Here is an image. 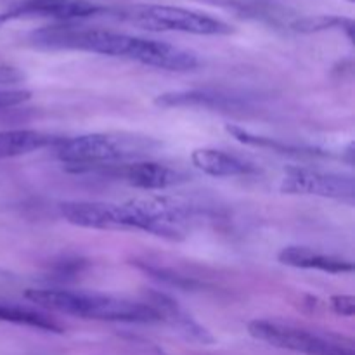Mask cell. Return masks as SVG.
<instances>
[{
	"label": "cell",
	"mask_w": 355,
	"mask_h": 355,
	"mask_svg": "<svg viewBox=\"0 0 355 355\" xmlns=\"http://www.w3.org/2000/svg\"><path fill=\"white\" fill-rule=\"evenodd\" d=\"M7 23H10V21H9V17H7V14L2 10V12H0V28Z\"/></svg>",
	"instance_id": "44dd1931"
},
{
	"label": "cell",
	"mask_w": 355,
	"mask_h": 355,
	"mask_svg": "<svg viewBox=\"0 0 355 355\" xmlns=\"http://www.w3.org/2000/svg\"><path fill=\"white\" fill-rule=\"evenodd\" d=\"M106 14L148 31H180V33L214 37V35H229L234 30L229 23L210 14L175 6H159V3L118 7V9H107Z\"/></svg>",
	"instance_id": "5b68a950"
},
{
	"label": "cell",
	"mask_w": 355,
	"mask_h": 355,
	"mask_svg": "<svg viewBox=\"0 0 355 355\" xmlns=\"http://www.w3.org/2000/svg\"><path fill=\"white\" fill-rule=\"evenodd\" d=\"M281 263L297 269H315L329 274H345L352 272L354 266L349 260L338 259L333 255H324L312 248L305 246H286L277 255Z\"/></svg>",
	"instance_id": "7c38bea8"
},
{
	"label": "cell",
	"mask_w": 355,
	"mask_h": 355,
	"mask_svg": "<svg viewBox=\"0 0 355 355\" xmlns=\"http://www.w3.org/2000/svg\"><path fill=\"white\" fill-rule=\"evenodd\" d=\"M24 78L23 73L14 66L0 64V85H12V83H19Z\"/></svg>",
	"instance_id": "ffe728a7"
},
{
	"label": "cell",
	"mask_w": 355,
	"mask_h": 355,
	"mask_svg": "<svg viewBox=\"0 0 355 355\" xmlns=\"http://www.w3.org/2000/svg\"><path fill=\"white\" fill-rule=\"evenodd\" d=\"M58 141L54 135L40 130H3L0 132V159L30 155Z\"/></svg>",
	"instance_id": "5bb4252c"
},
{
	"label": "cell",
	"mask_w": 355,
	"mask_h": 355,
	"mask_svg": "<svg viewBox=\"0 0 355 355\" xmlns=\"http://www.w3.org/2000/svg\"><path fill=\"white\" fill-rule=\"evenodd\" d=\"M87 172H101L103 175L121 179L128 186L146 191L168 189L177 184L186 182V175L182 172L156 162L116 163V165L97 166V168L87 170Z\"/></svg>",
	"instance_id": "ba28073f"
},
{
	"label": "cell",
	"mask_w": 355,
	"mask_h": 355,
	"mask_svg": "<svg viewBox=\"0 0 355 355\" xmlns=\"http://www.w3.org/2000/svg\"><path fill=\"white\" fill-rule=\"evenodd\" d=\"M144 302L156 312L159 322H166L170 328L175 329L180 336H184L189 342L200 343V345H210L215 342L211 333L207 328H203L200 322L194 321L168 295L159 293V291H149V293H146Z\"/></svg>",
	"instance_id": "30bf717a"
},
{
	"label": "cell",
	"mask_w": 355,
	"mask_h": 355,
	"mask_svg": "<svg viewBox=\"0 0 355 355\" xmlns=\"http://www.w3.org/2000/svg\"><path fill=\"white\" fill-rule=\"evenodd\" d=\"M9 21L21 17H49L62 23L75 19L96 17L107 12V7L92 3L89 0H21L6 9Z\"/></svg>",
	"instance_id": "9c48e42d"
},
{
	"label": "cell",
	"mask_w": 355,
	"mask_h": 355,
	"mask_svg": "<svg viewBox=\"0 0 355 355\" xmlns=\"http://www.w3.org/2000/svg\"><path fill=\"white\" fill-rule=\"evenodd\" d=\"M291 26L298 31H321L329 30V28H345L349 37L352 38V21L343 19V17H331V16H319V17H304V19L295 21Z\"/></svg>",
	"instance_id": "e0dca14e"
},
{
	"label": "cell",
	"mask_w": 355,
	"mask_h": 355,
	"mask_svg": "<svg viewBox=\"0 0 355 355\" xmlns=\"http://www.w3.org/2000/svg\"><path fill=\"white\" fill-rule=\"evenodd\" d=\"M155 148L158 142L153 139L127 134H87L59 139L54 144L55 156L76 173L137 159Z\"/></svg>",
	"instance_id": "277c9868"
},
{
	"label": "cell",
	"mask_w": 355,
	"mask_h": 355,
	"mask_svg": "<svg viewBox=\"0 0 355 355\" xmlns=\"http://www.w3.org/2000/svg\"><path fill=\"white\" fill-rule=\"evenodd\" d=\"M191 162L200 172L207 175L217 177V179H225V177H241L248 175L252 172V165L243 162L238 156L231 153L220 151V149L201 148L194 149L191 155Z\"/></svg>",
	"instance_id": "4fadbf2b"
},
{
	"label": "cell",
	"mask_w": 355,
	"mask_h": 355,
	"mask_svg": "<svg viewBox=\"0 0 355 355\" xmlns=\"http://www.w3.org/2000/svg\"><path fill=\"white\" fill-rule=\"evenodd\" d=\"M333 311L343 318H352L355 314V298L349 297V295H335L329 300Z\"/></svg>",
	"instance_id": "d6986e66"
},
{
	"label": "cell",
	"mask_w": 355,
	"mask_h": 355,
	"mask_svg": "<svg viewBox=\"0 0 355 355\" xmlns=\"http://www.w3.org/2000/svg\"><path fill=\"white\" fill-rule=\"evenodd\" d=\"M24 297L31 304H37L44 309H51V311L82 319L107 322H137V324L159 322L156 312L146 302H134L128 298L68 290H28Z\"/></svg>",
	"instance_id": "3957f363"
},
{
	"label": "cell",
	"mask_w": 355,
	"mask_h": 355,
	"mask_svg": "<svg viewBox=\"0 0 355 355\" xmlns=\"http://www.w3.org/2000/svg\"><path fill=\"white\" fill-rule=\"evenodd\" d=\"M35 47L55 51H83L110 58L130 59L144 66L165 71H191L198 68V58L187 49L177 47L168 42L134 37L101 28L76 26L71 23L52 24L35 30L30 35Z\"/></svg>",
	"instance_id": "6da1fadb"
},
{
	"label": "cell",
	"mask_w": 355,
	"mask_h": 355,
	"mask_svg": "<svg viewBox=\"0 0 355 355\" xmlns=\"http://www.w3.org/2000/svg\"><path fill=\"white\" fill-rule=\"evenodd\" d=\"M0 321L12 322V324L19 326H30V328L42 329V331L62 333L61 326L52 321L51 318L14 304H0Z\"/></svg>",
	"instance_id": "9a60e30c"
},
{
	"label": "cell",
	"mask_w": 355,
	"mask_h": 355,
	"mask_svg": "<svg viewBox=\"0 0 355 355\" xmlns=\"http://www.w3.org/2000/svg\"><path fill=\"white\" fill-rule=\"evenodd\" d=\"M31 99L30 90L24 89H0V110L6 107L19 106V104L26 103Z\"/></svg>",
	"instance_id": "ac0fdd59"
},
{
	"label": "cell",
	"mask_w": 355,
	"mask_h": 355,
	"mask_svg": "<svg viewBox=\"0 0 355 355\" xmlns=\"http://www.w3.org/2000/svg\"><path fill=\"white\" fill-rule=\"evenodd\" d=\"M156 106L163 110L170 107H203V110H236L241 107L243 99L232 94L218 92L210 89L177 90V92L162 94L155 99Z\"/></svg>",
	"instance_id": "8fae6325"
},
{
	"label": "cell",
	"mask_w": 355,
	"mask_h": 355,
	"mask_svg": "<svg viewBox=\"0 0 355 355\" xmlns=\"http://www.w3.org/2000/svg\"><path fill=\"white\" fill-rule=\"evenodd\" d=\"M279 189L284 194L319 196L342 201H354L355 198V184L350 175L305 166H290L284 170Z\"/></svg>",
	"instance_id": "52a82bcc"
},
{
	"label": "cell",
	"mask_w": 355,
	"mask_h": 355,
	"mask_svg": "<svg viewBox=\"0 0 355 355\" xmlns=\"http://www.w3.org/2000/svg\"><path fill=\"white\" fill-rule=\"evenodd\" d=\"M66 222L99 231H141L159 238L179 239L186 232L193 210L165 198L134 200L128 203L68 201L59 207Z\"/></svg>",
	"instance_id": "7a4b0ae2"
},
{
	"label": "cell",
	"mask_w": 355,
	"mask_h": 355,
	"mask_svg": "<svg viewBox=\"0 0 355 355\" xmlns=\"http://www.w3.org/2000/svg\"><path fill=\"white\" fill-rule=\"evenodd\" d=\"M225 130L236 139V141L243 142L246 146H257V148H263V149H272V151L277 153H286V155H302L304 151H298L297 148L293 146H288L283 144V142L276 141V139H270V137H263V135H255L252 132L245 130L241 127H234V125H227Z\"/></svg>",
	"instance_id": "2e32d148"
},
{
	"label": "cell",
	"mask_w": 355,
	"mask_h": 355,
	"mask_svg": "<svg viewBox=\"0 0 355 355\" xmlns=\"http://www.w3.org/2000/svg\"><path fill=\"white\" fill-rule=\"evenodd\" d=\"M248 333L267 345L302 355H355L352 347L283 322L257 319L248 324Z\"/></svg>",
	"instance_id": "8992f818"
}]
</instances>
